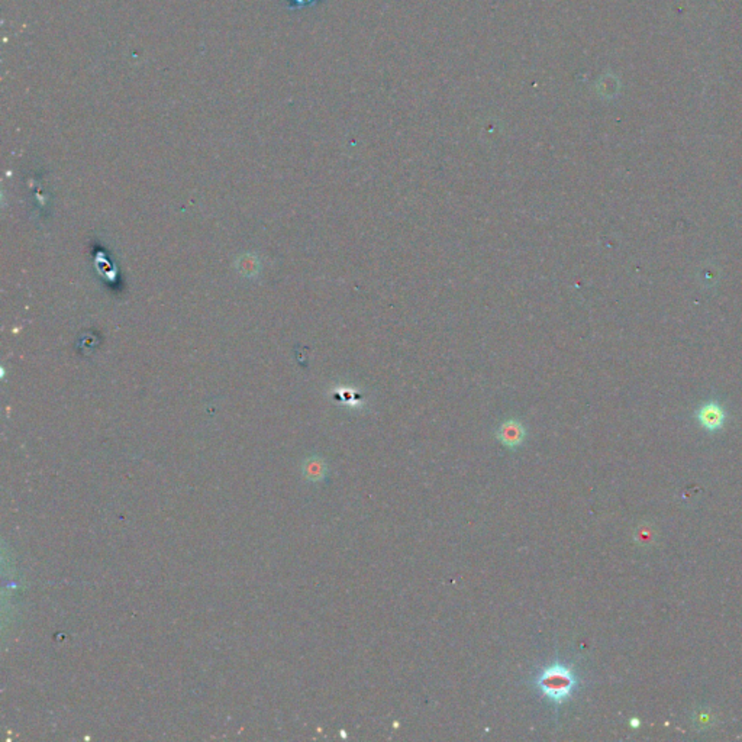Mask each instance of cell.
Returning a JSON list of instances; mask_svg holds the SVG:
<instances>
[{
	"label": "cell",
	"mask_w": 742,
	"mask_h": 742,
	"mask_svg": "<svg viewBox=\"0 0 742 742\" xmlns=\"http://www.w3.org/2000/svg\"><path fill=\"white\" fill-rule=\"evenodd\" d=\"M309 469L310 470L308 471V474H309V477H313V479H322L323 474H325V465L322 462H319V461L312 462L309 465Z\"/></svg>",
	"instance_id": "277c9868"
},
{
	"label": "cell",
	"mask_w": 742,
	"mask_h": 742,
	"mask_svg": "<svg viewBox=\"0 0 742 742\" xmlns=\"http://www.w3.org/2000/svg\"><path fill=\"white\" fill-rule=\"evenodd\" d=\"M696 419L703 430H706L709 432H716L722 430V426L726 421V412L722 408V405L716 404V401H708V404H705L697 409Z\"/></svg>",
	"instance_id": "7a4b0ae2"
},
{
	"label": "cell",
	"mask_w": 742,
	"mask_h": 742,
	"mask_svg": "<svg viewBox=\"0 0 742 742\" xmlns=\"http://www.w3.org/2000/svg\"><path fill=\"white\" fill-rule=\"evenodd\" d=\"M528 683L557 713L564 703L577 693L580 687V676L573 663L562 660L556 654L554 658L532 674Z\"/></svg>",
	"instance_id": "6da1fadb"
},
{
	"label": "cell",
	"mask_w": 742,
	"mask_h": 742,
	"mask_svg": "<svg viewBox=\"0 0 742 742\" xmlns=\"http://www.w3.org/2000/svg\"><path fill=\"white\" fill-rule=\"evenodd\" d=\"M631 726H632V728H638V726H639V721H638L636 718L631 719Z\"/></svg>",
	"instance_id": "5b68a950"
},
{
	"label": "cell",
	"mask_w": 742,
	"mask_h": 742,
	"mask_svg": "<svg viewBox=\"0 0 742 742\" xmlns=\"http://www.w3.org/2000/svg\"><path fill=\"white\" fill-rule=\"evenodd\" d=\"M526 431L523 425L517 419H509L503 422L496 432V436L502 445L508 448H518L525 439Z\"/></svg>",
	"instance_id": "3957f363"
}]
</instances>
